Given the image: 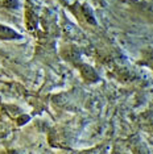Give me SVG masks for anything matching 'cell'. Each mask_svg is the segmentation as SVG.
I'll return each mask as SVG.
<instances>
[{"instance_id": "cell-1", "label": "cell", "mask_w": 153, "mask_h": 154, "mask_svg": "<svg viewBox=\"0 0 153 154\" xmlns=\"http://www.w3.org/2000/svg\"><path fill=\"white\" fill-rule=\"evenodd\" d=\"M19 37L20 36L13 29H9V28H7V26L0 25V38L8 40V38H19Z\"/></svg>"}, {"instance_id": "cell-2", "label": "cell", "mask_w": 153, "mask_h": 154, "mask_svg": "<svg viewBox=\"0 0 153 154\" xmlns=\"http://www.w3.org/2000/svg\"><path fill=\"white\" fill-rule=\"evenodd\" d=\"M145 62H147V63L153 69V51L147 53V55H145Z\"/></svg>"}]
</instances>
